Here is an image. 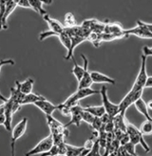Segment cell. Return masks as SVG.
I'll list each match as a JSON object with an SVG mask.
<instances>
[{
    "mask_svg": "<svg viewBox=\"0 0 152 156\" xmlns=\"http://www.w3.org/2000/svg\"><path fill=\"white\" fill-rule=\"evenodd\" d=\"M56 36L59 38L60 42L62 43V45L67 49V51H70V50H71V40L70 35H68V34L66 33V30H64V32H63V33H61V34H58Z\"/></svg>",
    "mask_w": 152,
    "mask_h": 156,
    "instance_id": "24",
    "label": "cell"
},
{
    "mask_svg": "<svg viewBox=\"0 0 152 156\" xmlns=\"http://www.w3.org/2000/svg\"><path fill=\"white\" fill-rule=\"evenodd\" d=\"M137 24L143 26L146 29H147V30H149V32L152 34V23H146V22H143L141 20H138L137 21Z\"/></svg>",
    "mask_w": 152,
    "mask_h": 156,
    "instance_id": "36",
    "label": "cell"
},
{
    "mask_svg": "<svg viewBox=\"0 0 152 156\" xmlns=\"http://www.w3.org/2000/svg\"><path fill=\"white\" fill-rule=\"evenodd\" d=\"M91 79H92L93 83L96 84H111L114 85L115 84V80L110 78L109 76H106L104 73H101L99 72H91Z\"/></svg>",
    "mask_w": 152,
    "mask_h": 156,
    "instance_id": "14",
    "label": "cell"
},
{
    "mask_svg": "<svg viewBox=\"0 0 152 156\" xmlns=\"http://www.w3.org/2000/svg\"><path fill=\"white\" fill-rule=\"evenodd\" d=\"M100 94H101V97H102V102H103V106L105 110V112H108L111 117H114L116 116L117 114H119L120 112V110H119V105L117 104H114L112 103L111 101L109 99V96H108V90L103 86L100 90Z\"/></svg>",
    "mask_w": 152,
    "mask_h": 156,
    "instance_id": "6",
    "label": "cell"
},
{
    "mask_svg": "<svg viewBox=\"0 0 152 156\" xmlns=\"http://www.w3.org/2000/svg\"><path fill=\"white\" fill-rule=\"evenodd\" d=\"M87 40L90 41L97 48V47H99V45H100V43L102 42L101 34H96L93 32H90L88 35Z\"/></svg>",
    "mask_w": 152,
    "mask_h": 156,
    "instance_id": "28",
    "label": "cell"
},
{
    "mask_svg": "<svg viewBox=\"0 0 152 156\" xmlns=\"http://www.w3.org/2000/svg\"><path fill=\"white\" fill-rule=\"evenodd\" d=\"M76 26V19L72 12H67L64 17V27L71 28Z\"/></svg>",
    "mask_w": 152,
    "mask_h": 156,
    "instance_id": "26",
    "label": "cell"
},
{
    "mask_svg": "<svg viewBox=\"0 0 152 156\" xmlns=\"http://www.w3.org/2000/svg\"><path fill=\"white\" fill-rule=\"evenodd\" d=\"M123 146L125 147V149L126 150V151H127V153H128L129 155H133V156L138 155V154L136 153V151H135V146H136V145H134V144L131 143L130 141L127 142L126 144H125V145H123Z\"/></svg>",
    "mask_w": 152,
    "mask_h": 156,
    "instance_id": "32",
    "label": "cell"
},
{
    "mask_svg": "<svg viewBox=\"0 0 152 156\" xmlns=\"http://www.w3.org/2000/svg\"><path fill=\"white\" fill-rule=\"evenodd\" d=\"M82 119L84 122H86L88 125H91L93 123L94 119H95V116L92 115L90 112H88V111L84 110L83 108V112H82Z\"/></svg>",
    "mask_w": 152,
    "mask_h": 156,
    "instance_id": "29",
    "label": "cell"
},
{
    "mask_svg": "<svg viewBox=\"0 0 152 156\" xmlns=\"http://www.w3.org/2000/svg\"><path fill=\"white\" fill-rule=\"evenodd\" d=\"M43 19L48 23V26H49L50 30H47V32H43V33L40 34V35H39V40L40 41H43L44 39L48 38L50 36H56L58 34L63 33L64 30H65L64 25L61 24V23L58 20L50 17L48 13H46L45 15H43Z\"/></svg>",
    "mask_w": 152,
    "mask_h": 156,
    "instance_id": "2",
    "label": "cell"
},
{
    "mask_svg": "<svg viewBox=\"0 0 152 156\" xmlns=\"http://www.w3.org/2000/svg\"><path fill=\"white\" fill-rule=\"evenodd\" d=\"M5 103V117H6V122H5V125L4 127L6 129L7 131H12V115L14 114L13 112H12V101L8 98V100L6 101Z\"/></svg>",
    "mask_w": 152,
    "mask_h": 156,
    "instance_id": "13",
    "label": "cell"
},
{
    "mask_svg": "<svg viewBox=\"0 0 152 156\" xmlns=\"http://www.w3.org/2000/svg\"><path fill=\"white\" fill-rule=\"evenodd\" d=\"M5 112V103L3 102L2 105H0V115Z\"/></svg>",
    "mask_w": 152,
    "mask_h": 156,
    "instance_id": "40",
    "label": "cell"
},
{
    "mask_svg": "<svg viewBox=\"0 0 152 156\" xmlns=\"http://www.w3.org/2000/svg\"><path fill=\"white\" fill-rule=\"evenodd\" d=\"M88 155H91V156H99V155H100V145H99L98 138L96 139L94 145L90 149V151H89Z\"/></svg>",
    "mask_w": 152,
    "mask_h": 156,
    "instance_id": "31",
    "label": "cell"
},
{
    "mask_svg": "<svg viewBox=\"0 0 152 156\" xmlns=\"http://www.w3.org/2000/svg\"><path fill=\"white\" fill-rule=\"evenodd\" d=\"M84 110L88 111L95 117H101L104 113H105L104 106H88L84 108Z\"/></svg>",
    "mask_w": 152,
    "mask_h": 156,
    "instance_id": "23",
    "label": "cell"
},
{
    "mask_svg": "<svg viewBox=\"0 0 152 156\" xmlns=\"http://www.w3.org/2000/svg\"><path fill=\"white\" fill-rule=\"evenodd\" d=\"M147 56H146L144 54H142V62H141V68L139 73L137 75L136 79L134 81V86H137V87L144 89V85H146L147 79L148 77L147 72Z\"/></svg>",
    "mask_w": 152,
    "mask_h": 156,
    "instance_id": "8",
    "label": "cell"
},
{
    "mask_svg": "<svg viewBox=\"0 0 152 156\" xmlns=\"http://www.w3.org/2000/svg\"><path fill=\"white\" fill-rule=\"evenodd\" d=\"M39 155H41V156H57V155H59V147H58V145L53 144V146L50 147V150L49 151L43 152Z\"/></svg>",
    "mask_w": 152,
    "mask_h": 156,
    "instance_id": "30",
    "label": "cell"
},
{
    "mask_svg": "<svg viewBox=\"0 0 152 156\" xmlns=\"http://www.w3.org/2000/svg\"><path fill=\"white\" fill-rule=\"evenodd\" d=\"M113 124L114 129H118L123 131H126V122L125 120V116L122 114H117L116 116L113 117Z\"/></svg>",
    "mask_w": 152,
    "mask_h": 156,
    "instance_id": "17",
    "label": "cell"
},
{
    "mask_svg": "<svg viewBox=\"0 0 152 156\" xmlns=\"http://www.w3.org/2000/svg\"><path fill=\"white\" fill-rule=\"evenodd\" d=\"M28 126V119L24 117L19 123H17L12 129V141H11V147H12V154L14 155L15 152V143L18 139H20L25 134Z\"/></svg>",
    "mask_w": 152,
    "mask_h": 156,
    "instance_id": "5",
    "label": "cell"
},
{
    "mask_svg": "<svg viewBox=\"0 0 152 156\" xmlns=\"http://www.w3.org/2000/svg\"><path fill=\"white\" fill-rule=\"evenodd\" d=\"M143 54H144L146 56H152V48L146 46L143 48Z\"/></svg>",
    "mask_w": 152,
    "mask_h": 156,
    "instance_id": "37",
    "label": "cell"
},
{
    "mask_svg": "<svg viewBox=\"0 0 152 156\" xmlns=\"http://www.w3.org/2000/svg\"><path fill=\"white\" fill-rule=\"evenodd\" d=\"M41 99H45V97L40 94H36V93H33V92L28 93V94H25V97L23 99L22 106L29 105V104H34L36 101L41 100Z\"/></svg>",
    "mask_w": 152,
    "mask_h": 156,
    "instance_id": "21",
    "label": "cell"
},
{
    "mask_svg": "<svg viewBox=\"0 0 152 156\" xmlns=\"http://www.w3.org/2000/svg\"><path fill=\"white\" fill-rule=\"evenodd\" d=\"M84 73H85V68H84V66L81 67V66H79L78 64H76L74 62V65H73V68H72V74L75 76V78L77 79L78 82L82 79Z\"/></svg>",
    "mask_w": 152,
    "mask_h": 156,
    "instance_id": "27",
    "label": "cell"
},
{
    "mask_svg": "<svg viewBox=\"0 0 152 156\" xmlns=\"http://www.w3.org/2000/svg\"><path fill=\"white\" fill-rule=\"evenodd\" d=\"M104 33H105V34H124L125 30L122 28L118 23H111V24L105 25Z\"/></svg>",
    "mask_w": 152,
    "mask_h": 156,
    "instance_id": "22",
    "label": "cell"
},
{
    "mask_svg": "<svg viewBox=\"0 0 152 156\" xmlns=\"http://www.w3.org/2000/svg\"><path fill=\"white\" fill-rule=\"evenodd\" d=\"M33 84H34V80L33 78H27V79L20 83L19 82V86H20V90L24 93V94H28V93L33 92Z\"/></svg>",
    "mask_w": 152,
    "mask_h": 156,
    "instance_id": "18",
    "label": "cell"
},
{
    "mask_svg": "<svg viewBox=\"0 0 152 156\" xmlns=\"http://www.w3.org/2000/svg\"><path fill=\"white\" fill-rule=\"evenodd\" d=\"M126 133L129 136V141L131 143H133L134 145H142L143 149L146 151V152H149L150 151V147L147 145V143L144 141L143 135L142 134V132L140 131V129L138 128H136L134 125L127 123L126 122Z\"/></svg>",
    "mask_w": 152,
    "mask_h": 156,
    "instance_id": "3",
    "label": "cell"
},
{
    "mask_svg": "<svg viewBox=\"0 0 152 156\" xmlns=\"http://www.w3.org/2000/svg\"><path fill=\"white\" fill-rule=\"evenodd\" d=\"M140 131L143 136L152 135V119H146L139 128Z\"/></svg>",
    "mask_w": 152,
    "mask_h": 156,
    "instance_id": "19",
    "label": "cell"
},
{
    "mask_svg": "<svg viewBox=\"0 0 152 156\" xmlns=\"http://www.w3.org/2000/svg\"><path fill=\"white\" fill-rule=\"evenodd\" d=\"M66 147H67L66 156H79L81 155L84 149H85L84 147H75L72 145H68L67 143H66Z\"/></svg>",
    "mask_w": 152,
    "mask_h": 156,
    "instance_id": "25",
    "label": "cell"
},
{
    "mask_svg": "<svg viewBox=\"0 0 152 156\" xmlns=\"http://www.w3.org/2000/svg\"><path fill=\"white\" fill-rule=\"evenodd\" d=\"M33 105L36 106L39 110H41L46 115H52L53 112L57 110V106L53 105L52 103H50V101H48L46 98L36 101Z\"/></svg>",
    "mask_w": 152,
    "mask_h": 156,
    "instance_id": "12",
    "label": "cell"
},
{
    "mask_svg": "<svg viewBox=\"0 0 152 156\" xmlns=\"http://www.w3.org/2000/svg\"><path fill=\"white\" fill-rule=\"evenodd\" d=\"M81 58L84 62V68H85V73L82 77V79L78 82V87L77 89H83V88H90L91 85L93 84L92 79H91V74L88 69V60L86 55L81 54Z\"/></svg>",
    "mask_w": 152,
    "mask_h": 156,
    "instance_id": "9",
    "label": "cell"
},
{
    "mask_svg": "<svg viewBox=\"0 0 152 156\" xmlns=\"http://www.w3.org/2000/svg\"><path fill=\"white\" fill-rule=\"evenodd\" d=\"M17 7V2L14 1V0H7L6 3V8H5V12H4V16L2 20V28L7 29V20L9 18L10 14L15 10V8Z\"/></svg>",
    "mask_w": 152,
    "mask_h": 156,
    "instance_id": "15",
    "label": "cell"
},
{
    "mask_svg": "<svg viewBox=\"0 0 152 156\" xmlns=\"http://www.w3.org/2000/svg\"><path fill=\"white\" fill-rule=\"evenodd\" d=\"M29 5H30V8L36 12L38 14L40 15H45L46 13H47V12H46V10L43 8V2L41 1V0H29Z\"/></svg>",
    "mask_w": 152,
    "mask_h": 156,
    "instance_id": "20",
    "label": "cell"
},
{
    "mask_svg": "<svg viewBox=\"0 0 152 156\" xmlns=\"http://www.w3.org/2000/svg\"><path fill=\"white\" fill-rule=\"evenodd\" d=\"M5 122H6V117H5V114L3 113L0 115V126H4Z\"/></svg>",
    "mask_w": 152,
    "mask_h": 156,
    "instance_id": "39",
    "label": "cell"
},
{
    "mask_svg": "<svg viewBox=\"0 0 152 156\" xmlns=\"http://www.w3.org/2000/svg\"><path fill=\"white\" fill-rule=\"evenodd\" d=\"M94 94H100V90H92L91 88L77 89V90H76L73 94H71L65 101L64 104L71 108L74 105H77L80 100L87 98L88 96H91V95H94Z\"/></svg>",
    "mask_w": 152,
    "mask_h": 156,
    "instance_id": "4",
    "label": "cell"
},
{
    "mask_svg": "<svg viewBox=\"0 0 152 156\" xmlns=\"http://www.w3.org/2000/svg\"><path fill=\"white\" fill-rule=\"evenodd\" d=\"M144 89L139 88L137 86H132L131 90H129L127 94L122 99V101L119 104V110H120V114L122 115H126V112L127 111V108L130 107L131 105H134V103L137 100L140 99L143 95V91Z\"/></svg>",
    "mask_w": 152,
    "mask_h": 156,
    "instance_id": "1",
    "label": "cell"
},
{
    "mask_svg": "<svg viewBox=\"0 0 152 156\" xmlns=\"http://www.w3.org/2000/svg\"><path fill=\"white\" fill-rule=\"evenodd\" d=\"M53 138L52 135L50 134L49 136L45 137L42 139L41 141L38 143L33 149L30 150L29 152L26 153V156H30V155H39L43 152H47L50 150V147L53 146Z\"/></svg>",
    "mask_w": 152,
    "mask_h": 156,
    "instance_id": "7",
    "label": "cell"
},
{
    "mask_svg": "<svg viewBox=\"0 0 152 156\" xmlns=\"http://www.w3.org/2000/svg\"><path fill=\"white\" fill-rule=\"evenodd\" d=\"M147 88H152V76L147 77L146 85H144V89H147Z\"/></svg>",
    "mask_w": 152,
    "mask_h": 156,
    "instance_id": "38",
    "label": "cell"
},
{
    "mask_svg": "<svg viewBox=\"0 0 152 156\" xmlns=\"http://www.w3.org/2000/svg\"><path fill=\"white\" fill-rule=\"evenodd\" d=\"M15 62L12 60V59H4V60H0V71H1V69L3 66H6V65H14ZM0 96H3L1 94V92H0Z\"/></svg>",
    "mask_w": 152,
    "mask_h": 156,
    "instance_id": "34",
    "label": "cell"
},
{
    "mask_svg": "<svg viewBox=\"0 0 152 156\" xmlns=\"http://www.w3.org/2000/svg\"><path fill=\"white\" fill-rule=\"evenodd\" d=\"M17 7H21V8H26V9H32L29 5V0H18L17 2Z\"/></svg>",
    "mask_w": 152,
    "mask_h": 156,
    "instance_id": "35",
    "label": "cell"
},
{
    "mask_svg": "<svg viewBox=\"0 0 152 156\" xmlns=\"http://www.w3.org/2000/svg\"><path fill=\"white\" fill-rule=\"evenodd\" d=\"M147 105L148 110L152 111V100H150V101H148V102H147Z\"/></svg>",
    "mask_w": 152,
    "mask_h": 156,
    "instance_id": "42",
    "label": "cell"
},
{
    "mask_svg": "<svg viewBox=\"0 0 152 156\" xmlns=\"http://www.w3.org/2000/svg\"><path fill=\"white\" fill-rule=\"evenodd\" d=\"M125 34H126V36L135 35L142 39H152V34L149 30H147V29H146L143 26L138 24L135 28H132L130 30H125Z\"/></svg>",
    "mask_w": 152,
    "mask_h": 156,
    "instance_id": "11",
    "label": "cell"
},
{
    "mask_svg": "<svg viewBox=\"0 0 152 156\" xmlns=\"http://www.w3.org/2000/svg\"><path fill=\"white\" fill-rule=\"evenodd\" d=\"M83 107H80L79 104L77 105H74L71 107V121L68 122L67 124L65 125V127H70L71 125H74L76 127H79L81 123L83 122L82 119V112H83Z\"/></svg>",
    "mask_w": 152,
    "mask_h": 156,
    "instance_id": "10",
    "label": "cell"
},
{
    "mask_svg": "<svg viewBox=\"0 0 152 156\" xmlns=\"http://www.w3.org/2000/svg\"><path fill=\"white\" fill-rule=\"evenodd\" d=\"M41 1H42L44 4H46V5H50V4L52 3L53 0H41Z\"/></svg>",
    "mask_w": 152,
    "mask_h": 156,
    "instance_id": "41",
    "label": "cell"
},
{
    "mask_svg": "<svg viewBox=\"0 0 152 156\" xmlns=\"http://www.w3.org/2000/svg\"><path fill=\"white\" fill-rule=\"evenodd\" d=\"M6 3H7V0H0V30L3 29L2 28V20H3L4 12H5Z\"/></svg>",
    "mask_w": 152,
    "mask_h": 156,
    "instance_id": "33",
    "label": "cell"
},
{
    "mask_svg": "<svg viewBox=\"0 0 152 156\" xmlns=\"http://www.w3.org/2000/svg\"><path fill=\"white\" fill-rule=\"evenodd\" d=\"M134 106L136 108V110L138 111L142 115H143L146 119H152V117L149 114V110L147 108V102L142 97L136 101V102L134 103Z\"/></svg>",
    "mask_w": 152,
    "mask_h": 156,
    "instance_id": "16",
    "label": "cell"
}]
</instances>
